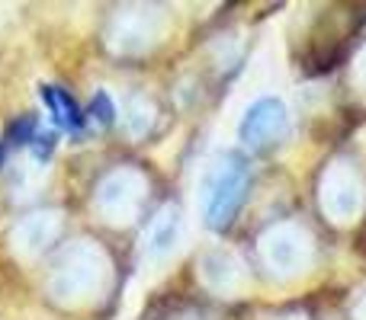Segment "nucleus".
Listing matches in <instances>:
<instances>
[{"instance_id": "1", "label": "nucleus", "mask_w": 366, "mask_h": 320, "mask_svg": "<svg viewBox=\"0 0 366 320\" xmlns=\"http://www.w3.org/2000/svg\"><path fill=\"white\" fill-rule=\"evenodd\" d=\"M247 180H251L247 167L238 158H228V163H222L215 170L212 182H209V192H206V224L212 231H225L234 221L238 208L244 205Z\"/></svg>"}, {"instance_id": "2", "label": "nucleus", "mask_w": 366, "mask_h": 320, "mask_svg": "<svg viewBox=\"0 0 366 320\" xmlns=\"http://www.w3.org/2000/svg\"><path fill=\"white\" fill-rule=\"evenodd\" d=\"M286 125H290V115H286L283 100L264 96V100H257L254 106H247L244 119H241V125H238V138L244 141L247 148H264V145H270V141H277L280 135L286 132Z\"/></svg>"}, {"instance_id": "3", "label": "nucleus", "mask_w": 366, "mask_h": 320, "mask_svg": "<svg viewBox=\"0 0 366 320\" xmlns=\"http://www.w3.org/2000/svg\"><path fill=\"white\" fill-rule=\"evenodd\" d=\"M42 100H45V106H49L51 119H55L64 132H74L77 135L84 128V109L77 106V100L64 87H51V83H45V87H42Z\"/></svg>"}, {"instance_id": "4", "label": "nucleus", "mask_w": 366, "mask_h": 320, "mask_svg": "<svg viewBox=\"0 0 366 320\" xmlns=\"http://www.w3.org/2000/svg\"><path fill=\"white\" fill-rule=\"evenodd\" d=\"M36 135H39L36 115H23V119H16L10 128H6V145H13V148L29 145V141H36Z\"/></svg>"}, {"instance_id": "5", "label": "nucleus", "mask_w": 366, "mask_h": 320, "mask_svg": "<svg viewBox=\"0 0 366 320\" xmlns=\"http://www.w3.org/2000/svg\"><path fill=\"white\" fill-rule=\"evenodd\" d=\"M90 115H94L100 125H113V122H116V103L109 100V93L97 90L94 100H90Z\"/></svg>"}, {"instance_id": "6", "label": "nucleus", "mask_w": 366, "mask_h": 320, "mask_svg": "<svg viewBox=\"0 0 366 320\" xmlns=\"http://www.w3.org/2000/svg\"><path fill=\"white\" fill-rule=\"evenodd\" d=\"M51 135H39V158H49V151H51Z\"/></svg>"}]
</instances>
